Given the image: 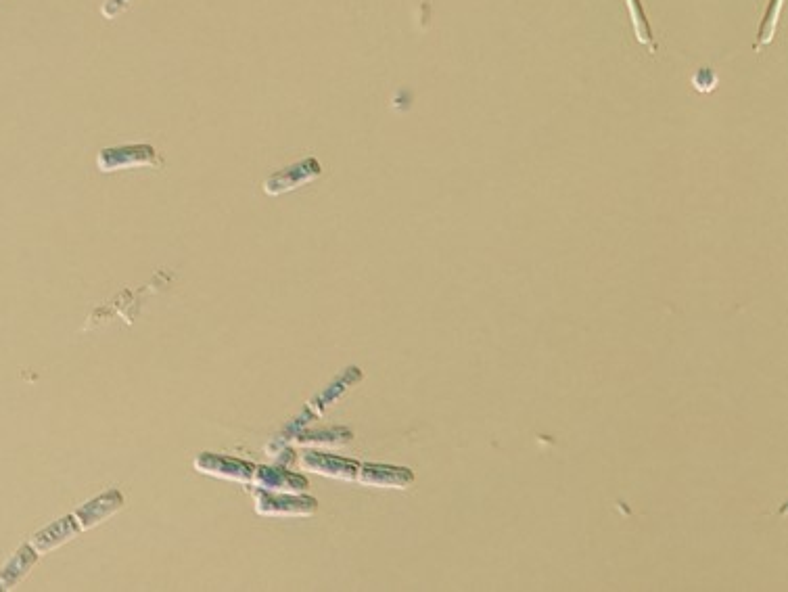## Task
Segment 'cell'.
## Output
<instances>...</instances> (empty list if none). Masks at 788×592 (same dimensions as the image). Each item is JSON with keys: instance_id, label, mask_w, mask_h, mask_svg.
<instances>
[{"instance_id": "obj_1", "label": "cell", "mask_w": 788, "mask_h": 592, "mask_svg": "<svg viewBox=\"0 0 788 592\" xmlns=\"http://www.w3.org/2000/svg\"><path fill=\"white\" fill-rule=\"evenodd\" d=\"M318 500L310 494H276L256 490V513L262 517H312L318 513Z\"/></svg>"}, {"instance_id": "obj_2", "label": "cell", "mask_w": 788, "mask_h": 592, "mask_svg": "<svg viewBox=\"0 0 788 592\" xmlns=\"http://www.w3.org/2000/svg\"><path fill=\"white\" fill-rule=\"evenodd\" d=\"M164 159L159 157L153 145H122L109 147L97 155V166L101 172H118L130 168H159Z\"/></svg>"}, {"instance_id": "obj_3", "label": "cell", "mask_w": 788, "mask_h": 592, "mask_svg": "<svg viewBox=\"0 0 788 592\" xmlns=\"http://www.w3.org/2000/svg\"><path fill=\"white\" fill-rule=\"evenodd\" d=\"M193 467L201 475H210L216 477V480L237 482V484H251L253 471H256V465L249 461L226 457V454H216V452H201L195 459Z\"/></svg>"}, {"instance_id": "obj_4", "label": "cell", "mask_w": 788, "mask_h": 592, "mask_svg": "<svg viewBox=\"0 0 788 592\" xmlns=\"http://www.w3.org/2000/svg\"><path fill=\"white\" fill-rule=\"evenodd\" d=\"M251 486L264 492L276 494H304L310 488V480L304 473L291 471L287 467L256 465L251 477Z\"/></svg>"}, {"instance_id": "obj_5", "label": "cell", "mask_w": 788, "mask_h": 592, "mask_svg": "<svg viewBox=\"0 0 788 592\" xmlns=\"http://www.w3.org/2000/svg\"><path fill=\"white\" fill-rule=\"evenodd\" d=\"M322 174V166L316 157H306L297 164H291L283 170L274 172L264 180V191L272 197L285 195L291 191H297L299 187L308 185V182L316 180Z\"/></svg>"}, {"instance_id": "obj_6", "label": "cell", "mask_w": 788, "mask_h": 592, "mask_svg": "<svg viewBox=\"0 0 788 592\" xmlns=\"http://www.w3.org/2000/svg\"><path fill=\"white\" fill-rule=\"evenodd\" d=\"M301 469L322 475V477H331V480H341V482H354L358 477L360 465L354 459H345V457H337V454L331 452H324V450H308L301 454V461H299Z\"/></svg>"}, {"instance_id": "obj_7", "label": "cell", "mask_w": 788, "mask_h": 592, "mask_svg": "<svg viewBox=\"0 0 788 592\" xmlns=\"http://www.w3.org/2000/svg\"><path fill=\"white\" fill-rule=\"evenodd\" d=\"M356 482L381 490H408L414 484V473L408 467L362 463Z\"/></svg>"}, {"instance_id": "obj_8", "label": "cell", "mask_w": 788, "mask_h": 592, "mask_svg": "<svg viewBox=\"0 0 788 592\" xmlns=\"http://www.w3.org/2000/svg\"><path fill=\"white\" fill-rule=\"evenodd\" d=\"M124 505H126L124 494L120 490L111 488V490L99 494L97 498L88 500L86 505H82L74 513V517H76V521L80 523V528L84 532V530H92V528L101 526L103 521H107L109 517H113L115 513L122 511Z\"/></svg>"}, {"instance_id": "obj_9", "label": "cell", "mask_w": 788, "mask_h": 592, "mask_svg": "<svg viewBox=\"0 0 788 592\" xmlns=\"http://www.w3.org/2000/svg\"><path fill=\"white\" fill-rule=\"evenodd\" d=\"M80 532H82V528H80V523L76 521V517L74 515H65V517L53 521L51 526H46L44 530L36 532L30 538V544H32V549L42 557L46 553L61 549V546L67 544L69 540L78 538Z\"/></svg>"}, {"instance_id": "obj_10", "label": "cell", "mask_w": 788, "mask_h": 592, "mask_svg": "<svg viewBox=\"0 0 788 592\" xmlns=\"http://www.w3.org/2000/svg\"><path fill=\"white\" fill-rule=\"evenodd\" d=\"M360 381H362V371H360L358 367L345 369L333 383H329L320 394H316V396L308 402L306 413H308L312 419L322 417V415L327 413L329 408H331L343 394L350 392L352 387H356Z\"/></svg>"}, {"instance_id": "obj_11", "label": "cell", "mask_w": 788, "mask_h": 592, "mask_svg": "<svg viewBox=\"0 0 788 592\" xmlns=\"http://www.w3.org/2000/svg\"><path fill=\"white\" fill-rule=\"evenodd\" d=\"M38 557L40 555L32 549L30 542L19 546V551H15L13 557L0 567V592L13 590L17 584L26 580L34 565L38 563Z\"/></svg>"}, {"instance_id": "obj_12", "label": "cell", "mask_w": 788, "mask_h": 592, "mask_svg": "<svg viewBox=\"0 0 788 592\" xmlns=\"http://www.w3.org/2000/svg\"><path fill=\"white\" fill-rule=\"evenodd\" d=\"M354 440V431L347 427L331 429H299L291 438L293 444L304 448H343Z\"/></svg>"}, {"instance_id": "obj_13", "label": "cell", "mask_w": 788, "mask_h": 592, "mask_svg": "<svg viewBox=\"0 0 788 592\" xmlns=\"http://www.w3.org/2000/svg\"><path fill=\"white\" fill-rule=\"evenodd\" d=\"M625 5H628V11H630V19H632L636 40L642 44V47L648 53L655 55L657 53V42H655L653 28H651V24H648V19H646L642 3H640V0H625Z\"/></svg>"}, {"instance_id": "obj_14", "label": "cell", "mask_w": 788, "mask_h": 592, "mask_svg": "<svg viewBox=\"0 0 788 592\" xmlns=\"http://www.w3.org/2000/svg\"><path fill=\"white\" fill-rule=\"evenodd\" d=\"M780 11H782V0H770V3H768V11H766V15H763V21H761L757 42H755V47H753L757 53H759L763 47H766V44H770V42L774 40Z\"/></svg>"}, {"instance_id": "obj_15", "label": "cell", "mask_w": 788, "mask_h": 592, "mask_svg": "<svg viewBox=\"0 0 788 592\" xmlns=\"http://www.w3.org/2000/svg\"><path fill=\"white\" fill-rule=\"evenodd\" d=\"M692 86L699 90V93H713L717 88V74L711 70V67H701L697 70V74L692 76Z\"/></svg>"}, {"instance_id": "obj_16", "label": "cell", "mask_w": 788, "mask_h": 592, "mask_svg": "<svg viewBox=\"0 0 788 592\" xmlns=\"http://www.w3.org/2000/svg\"><path fill=\"white\" fill-rule=\"evenodd\" d=\"M134 0H105L101 13L105 19H115L118 15H122L124 11H128L132 7Z\"/></svg>"}]
</instances>
